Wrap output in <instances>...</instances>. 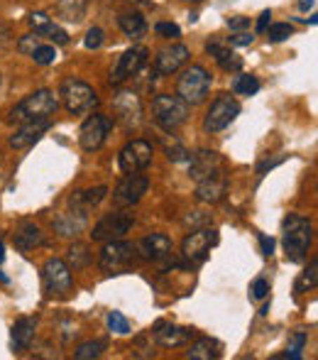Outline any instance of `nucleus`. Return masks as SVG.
Returning <instances> with one entry per match:
<instances>
[{"instance_id": "nucleus-6", "label": "nucleus", "mask_w": 318, "mask_h": 360, "mask_svg": "<svg viewBox=\"0 0 318 360\" xmlns=\"http://www.w3.org/2000/svg\"><path fill=\"white\" fill-rule=\"evenodd\" d=\"M59 96H62V103L67 105L69 113L74 115H84V113H91V110L98 105V96L93 94L88 84L84 81H77V79H67L59 89Z\"/></svg>"}, {"instance_id": "nucleus-8", "label": "nucleus", "mask_w": 318, "mask_h": 360, "mask_svg": "<svg viewBox=\"0 0 318 360\" xmlns=\"http://www.w3.org/2000/svg\"><path fill=\"white\" fill-rule=\"evenodd\" d=\"M42 280H44V289H47L49 297L64 299L69 292H72L74 277H72V267L64 260H49L42 270Z\"/></svg>"}, {"instance_id": "nucleus-30", "label": "nucleus", "mask_w": 318, "mask_h": 360, "mask_svg": "<svg viewBox=\"0 0 318 360\" xmlns=\"http://www.w3.org/2000/svg\"><path fill=\"white\" fill-rule=\"evenodd\" d=\"M57 13L69 22H81L86 15V0H59Z\"/></svg>"}, {"instance_id": "nucleus-50", "label": "nucleus", "mask_w": 318, "mask_h": 360, "mask_svg": "<svg viewBox=\"0 0 318 360\" xmlns=\"http://www.w3.org/2000/svg\"><path fill=\"white\" fill-rule=\"evenodd\" d=\"M3 257H5V252H3V245H0V262H3Z\"/></svg>"}, {"instance_id": "nucleus-3", "label": "nucleus", "mask_w": 318, "mask_h": 360, "mask_svg": "<svg viewBox=\"0 0 318 360\" xmlns=\"http://www.w3.org/2000/svg\"><path fill=\"white\" fill-rule=\"evenodd\" d=\"M59 108L57 96L49 89L34 91L32 96H27L25 101H20L13 110H10V123H27V120H39L54 115Z\"/></svg>"}, {"instance_id": "nucleus-33", "label": "nucleus", "mask_w": 318, "mask_h": 360, "mask_svg": "<svg viewBox=\"0 0 318 360\" xmlns=\"http://www.w3.org/2000/svg\"><path fill=\"white\" fill-rule=\"evenodd\" d=\"M105 351V341H88V343H81L74 353L77 360H91V358H98L100 353Z\"/></svg>"}, {"instance_id": "nucleus-9", "label": "nucleus", "mask_w": 318, "mask_h": 360, "mask_svg": "<svg viewBox=\"0 0 318 360\" xmlns=\"http://www.w3.org/2000/svg\"><path fill=\"white\" fill-rule=\"evenodd\" d=\"M113 113L123 128L133 130L143 123V101L133 91H120L113 98Z\"/></svg>"}, {"instance_id": "nucleus-12", "label": "nucleus", "mask_w": 318, "mask_h": 360, "mask_svg": "<svg viewBox=\"0 0 318 360\" xmlns=\"http://www.w3.org/2000/svg\"><path fill=\"white\" fill-rule=\"evenodd\" d=\"M152 155H154L152 145L147 140H133V143H128L123 147V152H120V169L125 174L147 169L152 165Z\"/></svg>"}, {"instance_id": "nucleus-37", "label": "nucleus", "mask_w": 318, "mask_h": 360, "mask_svg": "<svg viewBox=\"0 0 318 360\" xmlns=\"http://www.w3.org/2000/svg\"><path fill=\"white\" fill-rule=\"evenodd\" d=\"M306 343V333H296L294 341H291V346L286 348V353H281L279 358H291V360H299L301 358V348H304Z\"/></svg>"}, {"instance_id": "nucleus-43", "label": "nucleus", "mask_w": 318, "mask_h": 360, "mask_svg": "<svg viewBox=\"0 0 318 360\" xmlns=\"http://www.w3.org/2000/svg\"><path fill=\"white\" fill-rule=\"evenodd\" d=\"M267 294H270V282L262 280V277L252 282V297H255V299H265Z\"/></svg>"}, {"instance_id": "nucleus-19", "label": "nucleus", "mask_w": 318, "mask_h": 360, "mask_svg": "<svg viewBox=\"0 0 318 360\" xmlns=\"http://www.w3.org/2000/svg\"><path fill=\"white\" fill-rule=\"evenodd\" d=\"M171 252V240L164 236V233H152V236L143 238L138 243V255L143 260H150V262H159L164 257H169Z\"/></svg>"}, {"instance_id": "nucleus-27", "label": "nucleus", "mask_w": 318, "mask_h": 360, "mask_svg": "<svg viewBox=\"0 0 318 360\" xmlns=\"http://www.w3.org/2000/svg\"><path fill=\"white\" fill-rule=\"evenodd\" d=\"M108 189L105 186H95V189H88V191H77V194L69 199L72 209H81V211H88L91 206H98L100 201L105 199Z\"/></svg>"}, {"instance_id": "nucleus-28", "label": "nucleus", "mask_w": 318, "mask_h": 360, "mask_svg": "<svg viewBox=\"0 0 318 360\" xmlns=\"http://www.w3.org/2000/svg\"><path fill=\"white\" fill-rule=\"evenodd\" d=\"M186 356L194 358V360H213V358L223 356V351H220V343L211 341V338H199V341L189 348Z\"/></svg>"}, {"instance_id": "nucleus-25", "label": "nucleus", "mask_w": 318, "mask_h": 360, "mask_svg": "<svg viewBox=\"0 0 318 360\" xmlns=\"http://www.w3.org/2000/svg\"><path fill=\"white\" fill-rule=\"evenodd\" d=\"M54 228L59 231V236H79L86 228V211L81 209L67 211V214H62L54 221Z\"/></svg>"}, {"instance_id": "nucleus-47", "label": "nucleus", "mask_w": 318, "mask_h": 360, "mask_svg": "<svg viewBox=\"0 0 318 360\" xmlns=\"http://www.w3.org/2000/svg\"><path fill=\"white\" fill-rule=\"evenodd\" d=\"M260 245H262V255L270 257L274 252V238H267V236H260Z\"/></svg>"}, {"instance_id": "nucleus-49", "label": "nucleus", "mask_w": 318, "mask_h": 360, "mask_svg": "<svg viewBox=\"0 0 318 360\" xmlns=\"http://www.w3.org/2000/svg\"><path fill=\"white\" fill-rule=\"evenodd\" d=\"M314 3H316V0H299V8L301 10H309V8H314Z\"/></svg>"}, {"instance_id": "nucleus-18", "label": "nucleus", "mask_w": 318, "mask_h": 360, "mask_svg": "<svg viewBox=\"0 0 318 360\" xmlns=\"http://www.w3.org/2000/svg\"><path fill=\"white\" fill-rule=\"evenodd\" d=\"M186 59H189V49H186L184 44H169V47H164L157 54L154 69H157V74L161 76L176 74L186 64Z\"/></svg>"}, {"instance_id": "nucleus-20", "label": "nucleus", "mask_w": 318, "mask_h": 360, "mask_svg": "<svg viewBox=\"0 0 318 360\" xmlns=\"http://www.w3.org/2000/svg\"><path fill=\"white\" fill-rule=\"evenodd\" d=\"M49 128V118H39V120H27V123H20V130L10 138V147L15 150H22V147L34 145L42 133Z\"/></svg>"}, {"instance_id": "nucleus-7", "label": "nucleus", "mask_w": 318, "mask_h": 360, "mask_svg": "<svg viewBox=\"0 0 318 360\" xmlns=\"http://www.w3.org/2000/svg\"><path fill=\"white\" fill-rule=\"evenodd\" d=\"M238 115H240V103L233 96L223 94L211 103L208 113H206V120H204V128L208 130V133H220V130L228 128Z\"/></svg>"}, {"instance_id": "nucleus-2", "label": "nucleus", "mask_w": 318, "mask_h": 360, "mask_svg": "<svg viewBox=\"0 0 318 360\" xmlns=\"http://www.w3.org/2000/svg\"><path fill=\"white\" fill-rule=\"evenodd\" d=\"M189 113H191V105L186 103L184 98H179V96L159 94V96H154V101H152L154 123H157L161 130H166V133L179 130L181 125L189 120Z\"/></svg>"}, {"instance_id": "nucleus-51", "label": "nucleus", "mask_w": 318, "mask_h": 360, "mask_svg": "<svg viewBox=\"0 0 318 360\" xmlns=\"http://www.w3.org/2000/svg\"><path fill=\"white\" fill-rule=\"evenodd\" d=\"M191 3H201V0H191Z\"/></svg>"}, {"instance_id": "nucleus-36", "label": "nucleus", "mask_w": 318, "mask_h": 360, "mask_svg": "<svg viewBox=\"0 0 318 360\" xmlns=\"http://www.w3.org/2000/svg\"><path fill=\"white\" fill-rule=\"evenodd\" d=\"M69 260H72L74 270H77V267H86V265H88V260H91L88 248H86V245H74L72 250H69Z\"/></svg>"}, {"instance_id": "nucleus-24", "label": "nucleus", "mask_w": 318, "mask_h": 360, "mask_svg": "<svg viewBox=\"0 0 318 360\" xmlns=\"http://www.w3.org/2000/svg\"><path fill=\"white\" fill-rule=\"evenodd\" d=\"M34 328H37V321L29 316H22L15 321L13 333H10V343H13V351H27L29 343L34 338Z\"/></svg>"}, {"instance_id": "nucleus-31", "label": "nucleus", "mask_w": 318, "mask_h": 360, "mask_svg": "<svg viewBox=\"0 0 318 360\" xmlns=\"http://www.w3.org/2000/svg\"><path fill=\"white\" fill-rule=\"evenodd\" d=\"M233 91H235V94H240V96H252V94H257V91H260V81H257V76H252V74H242V76L235 79Z\"/></svg>"}, {"instance_id": "nucleus-34", "label": "nucleus", "mask_w": 318, "mask_h": 360, "mask_svg": "<svg viewBox=\"0 0 318 360\" xmlns=\"http://www.w3.org/2000/svg\"><path fill=\"white\" fill-rule=\"evenodd\" d=\"M291 34H294V27H291L289 22H277L267 30V39H270V42H284Z\"/></svg>"}, {"instance_id": "nucleus-48", "label": "nucleus", "mask_w": 318, "mask_h": 360, "mask_svg": "<svg viewBox=\"0 0 318 360\" xmlns=\"http://www.w3.org/2000/svg\"><path fill=\"white\" fill-rule=\"evenodd\" d=\"M270 18H272V10H265V13L260 15V22H257V32H265L267 22H270Z\"/></svg>"}, {"instance_id": "nucleus-4", "label": "nucleus", "mask_w": 318, "mask_h": 360, "mask_svg": "<svg viewBox=\"0 0 318 360\" xmlns=\"http://www.w3.org/2000/svg\"><path fill=\"white\" fill-rule=\"evenodd\" d=\"M138 245L125 240H108V245L100 252V270L105 275H123V272H130L138 262Z\"/></svg>"}, {"instance_id": "nucleus-39", "label": "nucleus", "mask_w": 318, "mask_h": 360, "mask_svg": "<svg viewBox=\"0 0 318 360\" xmlns=\"http://www.w3.org/2000/svg\"><path fill=\"white\" fill-rule=\"evenodd\" d=\"M103 42H105V32H103V30H100V27H91L88 34H86V42L84 44L88 49H98Z\"/></svg>"}, {"instance_id": "nucleus-45", "label": "nucleus", "mask_w": 318, "mask_h": 360, "mask_svg": "<svg viewBox=\"0 0 318 360\" xmlns=\"http://www.w3.org/2000/svg\"><path fill=\"white\" fill-rule=\"evenodd\" d=\"M13 42V27L8 22H0V49Z\"/></svg>"}, {"instance_id": "nucleus-26", "label": "nucleus", "mask_w": 318, "mask_h": 360, "mask_svg": "<svg viewBox=\"0 0 318 360\" xmlns=\"http://www.w3.org/2000/svg\"><path fill=\"white\" fill-rule=\"evenodd\" d=\"M206 52H208L211 57H213L216 62L220 64V69H225V72H238V69L242 67V59L235 57L233 49L223 47V44H218V42H208V44H206Z\"/></svg>"}, {"instance_id": "nucleus-38", "label": "nucleus", "mask_w": 318, "mask_h": 360, "mask_svg": "<svg viewBox=\"0 0 318 360\" xmlns=\"http://www.w3.org/2000/svg\"><path fill=\"white\" fill-rule=\"evenodd\" d=\"M108 326H110V331H115V333H128V331H130L128 319H125L120 311H113V314H110V316H108Z\"/></svg>"}, {"instance_id": "nucleus-13", "label": "nucleus", "mask_w": 318, "mask_h": 360, "mask_svg": "<svg viewBox=\"0 0 318 360\" xmlns=\"http://www.w3.org/2000/svg\"><path fill=\"white\" fill-rule=\"evenodd\" d=\"M133 223H135L133 214H125V211L108 214L95 223V228H93L91 236H93V240H118V238H123L125 233L133 228Z\"/></svg>"}, {"instance_id": "nucleus-16", "label": "nucleus", "mask_w": 318, "mask_h": 360, "mask_svg": "<svg viewBox=\"0 0 318 360\" xmlns=\"http://www.w3.org/2000/svg\"><path fill=\"white\" fill-rule=\"evenodd\" d=\"M220 169H223V160H220L218 152H213V150H199L194 157H191V167H189L191 179H196V181L208 179V176L218 174Z\"/></svg>"}, {"instance_id": "nucleus-1", "label": "nucleus", "mask_w": 318, "mask_h": 360, "mask_svg": "<svg viewBox=\"0 0 318 360\" xmlns=\"http://www.w3.org/2000/svg\"><path fill=\"white\" fill-rule=\"evenodd\" d=\"M281 231H284L286 257L291 262H304L306 252L311 248V240H314V226H311V221L304 216H286Z\"/></svg>"}, {"instance_id": "nucleus-35", "label": "nucleus", "mask_w": 318, "mask_h": 360, "mask_svg": "<svg viewBox=\"0 0 318 360\" xmlns=\"http://www.w3.org/2000/svg\"><path fill=\"white\" fill-rule=\"evenodd\" d=\"M32 59L37 64H54L57 62V49L49 47V44H39V47L32 52Z\"/></svg>"}, {"instance_id": "nucleus-32", "label": "nucleus", "mask_w": 318, "mask_h": 360, "mask_svg": "<svg viewBox=\"0 0 318 360\" xmlns=\"http://www.w3.org/2000/svg\"><path fill=\"white\" fill-rule=\"evenodd\" d=\"M318 282V260H311L309 270L304 272V275L299 277V282H296V294H304L309 292V289H314Z\"/></svg>"}, {"instance_id": "nucleus-14", "label": "nucleus", "mask_w": 318, "mask_h": 360, "mask_svg": "<svg viewBox=\"0 0 318 360\" xmlns=\"http://www.w3.org/2000/svg\"><path fill=\"white\" fill-rule=\"evenodd\" d=\"M218 243V233L211 231V228H204V231H194L191 236H186L184 245H181V255L189 262H204L206 255H208L211 248Z\"/></svg>"}, {"instance_id": "nucleus-44", "label": "nucleus", "mask_w": 318, "mask_h": 360, "mask_svg": "<svg viewBox=\"0 0 318 360\" xmlns=\"http://www.w3.org/2000/svg\"><path fill=\"white\" fill-rule=\"evenodd\" d=\"M228 27L233 30V32H242V30L250 27V18H242V15H238V18H228Z\"/></svg>"}, {"instance_id": "nucleus-46", "label": "nucleus", "mask_w": 318, "mask_h": 360, "mask_svg": "<svg viewBox=\"0 0 318 360\" xmlns=\"http://www.w3.org/2000/svg\"><path fill=\"white\" fill-rule=\"evenodd\" d=\"M252 34L250 32H235L233 37H230V44H240V47H245V44H252Z\"/></svg>"}, {"instance_id": "nucleus-22", "label": "nucleus", "mask_w": 318, "mask_h": 360, "mask_svg": "<svg viewBox=\"0 0 318 360\" xmlns=\"http://www.w3.org/2000/svg\"><path fill=\"white\" fill-rule=\"evenodd\" d=\"M29 27L34 30V34L52 39L54 44H67L69 42V34L64 32L57 22H52V20H49L44 13H32V15H29Z\"/></svg>"}, {"instance_id": "nucleus-15", "label": "nucleus", "mask_w": 318, "mask_h": 360, "mask_svg": "<svg viewBox=\"0 0 318 360\" xmlns=\"http://www.w3.org/2000/svg\"><path fill=\"white\" fill-rule=\"evenodd\" d=\"M145 64H147V49L145 47H130L128 52L118 59V67H115L110 81H113V84H123V81L133 79L135 74L143 72Z\"/></svg>"}, {"instance_id": "nucleus-11", "label": "nucleus", "mask_w": 318, "mask_h": 360, "mask_svg": "<svg viewBox=\"0 0 318 360\" xmlns=\"http://www.w3.org/2000/svg\"><path fill=\"white\" fill-rule=\"evenodd\" d=\"M147 189H150L147 176L140 174V172H130L128 176H123V179L118 181V186H115V191H113V201L118 206H133L147 194Z\"/></svg>"}, {"instance_id": "nucleus-10", "label": "nucleus", "mask_w": 318, "mask_h": 360, "mask_svg": "<svg viewBox=\"0 0 318 360\" xmlns=\"http://www.w3.org/2000/svg\"><path fill=\"white\" fill-rule=\"evenodd\" d=\"M110 128H113V120H110L108 115H100V113L91 115V118L81 125V133H79L81 147H84L86 152L100 150L105 143V138H108Z\"/></svg>"}, {"instance_id": "nucleus-21", "label": "nucleus", "mask_w": 318, "mask_h": 360, "mask_svg": "<svg viewBox=\"0 0 318 360\" xmlns=\"http://www.w3.org/2000/svg\"><path fill=\"white\" fill-rule=\"evenodd\" d=\"M225 191H228V179L223 174H213L208 179H201L199 181V189H196V199L206 201V204H218L223 201Z\"/></svg>"}, {"instance_id": "nucleus-17", "label": "nucleus", "mask_w": 318, "mask_h": 360, "mask_svg": "<svg viewBox=\"0 0 318 360\" xmlns=\"http://www.w3.org/2000/svg\"><path fill=\"white\" fill-rule=\"evenodd\" d=\"M154 341L159 346L166 348H176V346H186V343L194 338V328H186V326H176V323L169 321H157L154 323Z\"/></svg>"}, {"instance_id": "nucleus-29", "label": "nucleus", "mask_w": 318, "mask_h": 360, "mask_svg": "<svg viewBox=\"0 0 318 360\" xmlns=\"http://www.w3.org/2000/svg\"><path fill=\"white\" fill-rule=\"evenodd\" d=\"M118 22H120V30H123L130 39H138V37H143V34L147 32V22H145V18L140 13L120 15Z\"/></svg>"}, {"instance_id": "nucleus-42", "label": "nucleus", "mask_w": 318, "mask_h": 360, "mask_svg": "<svg viewBox=\"0 0 318 360\" xmlns=\"http://www.w3.org/2000/svg\"><path fill=\"white\" fill-rule=\"evenodd\" d=\"M166 157H169V160H174V162H181V160H186V157H189V152H186L179 143H174V145H166Z\"/></svg>"}, {"instance_id": "nucleus-40", "label": "nucleus", "mask_w": 318, "mask_h": 360, "mask_svg": "<svg viewBox=\"0 0 318 360\" xmlns=\"http://www.w3.org/2000/svg\"><path fill=\"white\" fill-rule=\"evenodd\" d=\"M37 47H39V34H25V37L18 42V49L22 54H32Z\"/></svg>"}, {"instance_id": "nucleus-5", "label": "nucleus", "mask_w": 318, "mask_h": 360, "mask_svg": "<svg viewBox=\"0 0 318 360\" xmlns=\"http://www.w3.org/2000/svg\"><path fill=\"white\" fill-rule=\"evenodd\" d=\"M211 91V74L204 67H189L184 74L179 76V84H176V94L179 98H184L189 105H199L206 101Z\"/></svg>"}, {"instance_id": "nucleus-23", "label": "nucleus", "mask_w": 318, "mask_h": 360, "mask_svg": "<svg viewBox=\"0 0 318 360\" xmlns=\"http://www.w3.org/2000/svg\"><path fill=\"white\" fill-rule=\"evenodd\" d=\"M15 248H20V250H34V248H39V245H44V233L39 231L34 223H29V221H22L20 223V228L15 231Z\"/></svg>"}, {"instance_id": "nucleus-41", "label": "nucleus", "mask_w": 318, "mask_h": 360, "mask_svg": "<svg viewBox=\"0 0 318 360\" xmlns=\"http://www.w3.org/2000/svg\"><path fill=\"white\" fill-rule=\"evenodd\" d=\"M154 32H157L159 37H179L181 30H179V25H174V22H159L157 27H154Z\"/></svg>"}]
</instances>
